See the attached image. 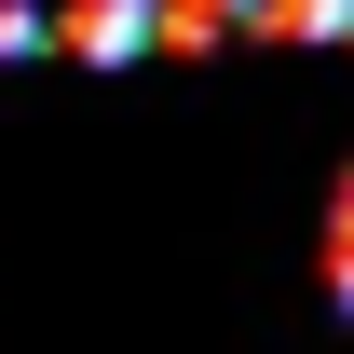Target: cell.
Instances as JSON below:
<instances>
[{
	"mask_svg": "<svg viewBox=\"0 0 354 354\" xmlns=\"http://www.w3.org/2000/svg\"><path fill=\"white\" fill-rule=\"evenodd\" d=\"M0 55H41V14L28 0H0Z\"/></svg>",
	"mask_w": 354,
	"mask_h": 354,
	"instance_id": "3",
	"label": "cell"
},
{
	"mask_svg": "<svg viewBox=\"0 0 354 354\" xmlns=\"http://www.w3.org/2000/svg\"><path fill=\"white\" fill-rule=\"evenodd\" d=\"M41 41L55 55H150V0H68V14H41Z\"/></svg>",
	"mask_w": 354,
	"mask_h": 354,
	"instance_id": "1",
	"label": "cell"
},
{
	"mask_svg": "<svg viewBox=\"0 0 354 354\" xmlns=\"http://www.w3.org/2000/svg\"><path fill=\"white\" fill-rule=\"evenodd\" d=\"M327 300L354 313V177H341V205H327Z\"/></svg>",
	"mask_w": 354,
	"mask_h": 354,
	"instance_id": "2",
	"label": "cell"
}]
</instances>
